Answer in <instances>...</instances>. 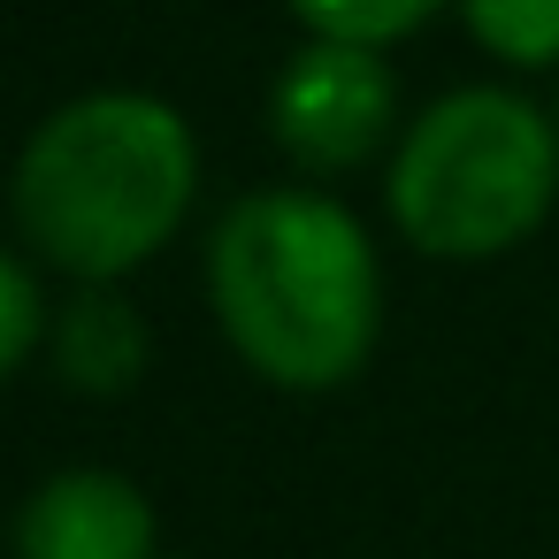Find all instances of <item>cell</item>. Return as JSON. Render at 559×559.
I'll return each instance as SVG.
<instances>
[{"label":"cell","instance_id":"obj_1","mask_svg":"<svg viewBox=\"0 0 559 559\" xmlns=\"http://www.w3.org/2000/svg\"><path fill=\"white\" fill-rule=\"evenodd\" d=\"M207 292L223 337L284 391H330L376 353V246L322 192L269 185L238 200L207 246Z\"/></svg>","mask_w":559,"mask_h":559},{"label":"cell","instance_id":"obj_2","mask_svg":"<svg viewBox=\"0 0 559 559\" xmlns=\"http://www.w3.org/2000/svg\"><path fill=\"white\" fill-rule=\"evenodd\" d=\"M200 185L192 131L169 100L85 93L55 108L16 162V230L78 284H116L154 261Z\"/></svg>","mask_w":559,"mask_h":559},{"label":"cell","instance_id":"obj_3","mask_svg":"<svg viewBox=\"0 0 559 559\" xmlns=\"http://www.w3.org/2000/svg\"><path fill=\"white\" fill-rule=\"evenodd\" d=\"M559 200V131L521 93L475 85L437 100L391 162V215L437 261L521 246Z\"/></svg>","mask_w":559,"mask_h":559},{"label":"cell","instance_id":"obj_4","mask_svg":"<svg viewBox=\"0 0 559 559\" xmlns=\"http://www.w3.org/2000/svg\"><path fill=\"white\" fill-rule=\"evenodd\" d=\"M269 123H276L292 162L360 169L399 123V85L383 70V47H353V39L299 47L269 93Z\"/></svg>","mask_w":559,"mask_h":559},{"label":"cell","instance_id":"obj_5","mask_svg":"<svg viewBox=\"0 0 559 559\" xmlns=\"http://www.w3.org/2000/svg\"><path fill=\"white\" fill-rule=\"evenodd\" d=\"M16 559H154V506L123 475L70 467L24 498Z\"/></svg>","mask_w":559,"mask_h":559},{"label":"cell","instance_id":"obj_6","mask_svg":"<svg viewBox=\"0 0 559 559\" xmlns=\"http://www.w3.org/2000/svg\"><path fill=\"white\" fill-rule=\"evenodd\" d=\"M154 345H146V322L139 307L116 292V284H85L62 314H55V368L85 391V399H123L139 376H146Z\"/></svg>","mask_w":559,"mask_h":559},{"label":"cell","instance_id":"obj_7","mask_svg":"<svg viewBox=\"0 0 559 559\" xmlns=\"http://www.w3.org/2000/svg\"><path fill=\"white\" fill-rule=\"evenodd\" d=\"M475 47H490L513 70L559 62V0H460Z\"/></svg>","mask_w":559,"mask_h":559},{"label":"cell","instance_id":"obj_8","mask_svg":"<svg viewBox=\"0 0 559 559\" xmlns=\"http://www.w3.org/2000/svg\"><path fill=\"white\" fill-rule=\"evenodd\" d=\"M314 39H353V47H391L406 32H421L444 0H292Z\"/></svg>","mask_w":559,"mask_h":559},{"label":"cell","instance_id":"obj_9","mask_svg":"<svg viewBox=\"0 0 559 559\" xmlns=\"http://www.w3.org/2000/svg\"><path fill=\"white\" fill-rule=\"evenodd\" d=\"M47 337V299H39V276L24 261L0 253V383H9Z\"/></svg>","mask_w":559,"mask_h":559}]
</instances>
